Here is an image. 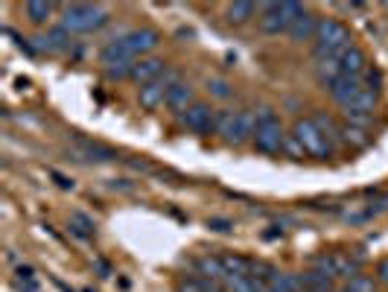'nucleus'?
Returning <instances> with one entry per match:
<instances>
[{"label":"nucleus","instance_id":"nucleus-25","mask_svg":"<svg viewBox=\"0 0 388 292\" xmlns=\"http://www.w3.org/2000/svg\"><path fill=\"white\" fill-rule=\"evenodd\" d=\"M213 281H205L202 275H187L178 281V292H210Z\"/></svg>","mask_w":388,"mask_h":292},{"label":"nucleus","instance_id":"nucleus-2","mask_svg":"<svg viewBox=\"0 0 388 292\" xmlns=\"http://www.w3.org/2000/svg\"><path fill=\"white\" fill-rule=\"evenodd\" d=\"M257 114V132H254V149L263 152V155H280L283 152V141H286V132L277 120V114L272 109H260L254 111Z\"/></svg>","mask_w":388,"mask_h":292},{"label":"nucleus","instance_id":"nucleus-34","mask_svg":"<svg viewBox=\"0 0 388 292\" xmlns=\"http://www.w3.org/2000/svg\"><path fill=\"white\" fill-rule=\"evenodd\" d=\"M53 178L58 181L61 190H73V181H71V178H64V176H58V173H53Z\"/></svg>","mask_w":388,"mask_h":292},{"label":"nucleus","instance_id":"nucleus-33","mask_svg":"<svg viewBox=\"0 0 388 292\" xmlns=\"http://www.w3.org/2000/svg\"><path fill=\"white\" fill-rule=\"evenodd\" d=\"M377 275H379V278L388 283V257H385V261H379V263H377Z\"/></svg>","mask_w":388,"mask_h":292},{"label":"nucleus","instance_id":"nucleus-32","mask_svg":"<svg viewBox=\"0 0 388 292\" xmlns=\"http://www.w3.org/2000/svg\"><path fill=\"white\" fill-rule=\"evenodd\" d=\"M15 275H18V281H36V269H32V266H18L15 269Z\"/></svg>","mask_w":388,"mask_h":292},{"label":"nucleus","instance_id":"nucleus-7","mask_svg":"<svg viewBox=\"0 0 388 292\" xmlns=\"http://www.w3.org/2000/svg\"><path fill=\"white\" fill-rule=\"evenodd\" d=\"M175 82H181L178 71H167L164 76H158L155 82L141 85V88H138V106H141L143 111H155L158 106H167V94H170V88H173Z\"/></svg>","mask_w":388,"mask_h":292},{"label":"nucleus","instance_id":"nucleus-9","mask_svg":"<svg viewBox=\"0 0 388 292\" xmlns=\"http://www.w3.org/2000/svg\"><path fill=\"white\" fill-rule=\"evenodd\" d=\"M312 263H315L318 272H325V275H330V278H344V281H350V278L359 275V261H350L347 254H318Z\"/></svg>","mask_w":388,"mask_h":292},{"label":"nucleus","instance_id":"nucleus-1","mask_svg":"<svg viewBox=\"0 0 388 292\" xmlns=\"http://www.w3.org/2000/svg\"><path fill=\"white\" fill-rule=\"evenodd\" d=\"M158 44H160V36H158L155 29H149V26L132 29V32H126V36L108 41L100 50V61L106 64V71L108 68H120V64H132V61L149 56Z\"/></svg>","mask_w":388,"mask_h":292},{"label":"nucleus","instance_id":"nucleus-28","mask_svg":"<svg viewBox=\"0 0 388 292\" xmlns=\"http://www.w3.org/2000/svg\"><path fill=\"white\" fill-rule=\"evenodd\" d=\"M342 292H377V286H374V281L368 275H357V278L347 281V286Z\"/></svg>","mask_w":388,"mask_h":292},{"label":"nucleus","instance_id":"nucleus-22","mask_svg":"<svg viewBox=\"0 0 388 292\" xmlns=\"http://www.w3.org/2000/svg\"><path fill=\"white\" fill-rule=\"evenodd\" d=\"M301 283H304V289H312V292H330V289H333V278L325 275V272H318V269L304 272V275H301Z\"/></svg>","mask_w":388,"mask_h":292},{"label":"nucleus","instance_id":"nucleus-23","mask_svg":"<svg viewBox=\"0 0 388 292\" xmlns=\"http://www.w3.org/2000/svg\"><path fill=\"white\" fill-rule=\"evenodd\" d=\"M26 9V18L32 21V24H44L50 15H53V4H47V0H29V4L24 6Z\"/></svg>","mask_w":388,"mask_h":292},{"label":"nucleus","instance_id":"nucleus-4","mask_svg":"<svg viewBox=\"0 0 388 292\" xmlns=\"http://www.w3.org/2000/svg\"><path fill=\"white\" fill-rule=\"evenodd\" d=\"M353 47L350 29L339 21H318L315 29V56H342L344 50Z\"/></svg>","mask_w":388,"mask_h":292},{"label":"nucleus","instance_id":"nucleus-19","mask_svg":"<svg viewBox=\"0 0 388 292\" xmlns=\"http://www.w3.org/2000/svg\"><path fill=\"white\" fill-rule=\"evenodd\" d=\"M254 12H257L254 4H248V0H237V4H231L228 9H225V21H228L231 26H242V24H248L254 18Z\"/></svg>","mask_w":388,"mask_h":292},{"label":"nucleus","instance_id":"nucleus-27","mask_svg":"<svg viewBox=\"0 0 388 292\" xmlns=\"http://www.w3.org/2000/svg\"><path fill=\"white\" fill-rule=\"evenodd\" d=\"M283 152H286V158H292V161H304V158H310V155H307V149L301 146V141H298L292 132H286V141H283Z\"/></svg>","mask_w":388,"mask_h":292},{"label":"nucleus","instance_id":"nucleus-8","mask_svg":"<svg viewBox=\"0 0 388 292\" xmlns=\"http://www.w3.org/2000/svg\"><path fill=\"white\" fill-rule=\"evenodd\" d=\"M184 126H187V132L193 135H210L216 132V109H210V103H193L184 114H181Z\"/></svg>","mask_w":388,"mask_h":292},{"label":"nucleus","instance_id":"nucleus-18","mask_svg":"<svg viewBox=\"0 0 388 292\" xmlns=\"http://www.w3.org/2000/svg\"><path fill=\"white\" fill-rule=\"evenodd\" d=\"M339 141H342L344 146L362 149V146H368V144H371V135H368V129H362V126H350V123H344V126H342V132H339Z\"/></svg>","mask_w":388,"mask_h":292},{"label":"nucleus","instance_id":"nucleus-15","mask_svg":"<svg viewBox=\"0 0 388 292\" xmlns=\"http://www.w3.org/2000/svg\"><path fill=\"white\" fill-rule=\"evenodd\" d=\"M365 71H368V59H365V53H362L357 44L342 53V74H344V76H359V79H362Z\"/></svg>","mask_w":388,"mask_h":292},{"label":"nucleus","instance_id":"nucleus-24","mask_svg":"<svg viewBox=\"0 0 388 292\" xmlns=\"http://www.w3.org/2000/svg\"><path fill=\"white\" fill-rule=\"evenodd\" d=\"M71 231L76 234V237H82V240H88V237H93V231H96V222L91 219V216H85V213H71Z\"/></svg>","mask_w":388,"mask_h":292},{"label":"nucleus","instance_id":"nucleus-29","mask_svg":"<svg viewBox=\"0 0 388 292\" xmlns=\"http://www.w3.org/2000/svg\"><path fill=\"white\" fill-rule=\"evenodd\" d=\"M208 91H210V96H216V100H228V96H231V85L225 79H219V76L208 79Z\"/></svg>","mask_w":388,"mask_h":292},{"label":"nucleus","instance_id":"nucleus-20","mask_svg":"<svg viewBox=\"0 0 388 292\" xmlns=\"http://www.w3.org/2000/svg\"><path fill=\"white\" fill-rule=\"evenodd\" d=\"M36 41H39V47H41V50L58 53V50L68 47V41H71V32L64 29V26H56V29H50L47 36H41V39H36Z\"/></svg>","mask_w":388,"mask_h":292},{"label":"nucleus","instance_id":"nucleus-21","mask_svg":"<svg viewBox=\"0 0 388 292\" xmlns=\"http://www.w3.org/2000/svg\"><path fill=\"white\" fill-rule=\"evenodd\" d=\"M222 266H225V275H251L254 261L240 254H222Z\"/></svg>","mask_w":388,"mask_h":292},{"label":"nucleus","instance_id":"nucleus-14","mask_svg":"<svg viewBox=\"0 0 388 292\" xmlns=\"http://www.w3.org/2000/svg\"><path fill=\"white\" fill-rule=\"evenodd\" d=\"M193 103H196V91H193V85H190L187 79H181V82H175V85L170 88V94H167V109H170V111L184 114Z\"/></svg>","mask_w":388,"mask_h":292},{"label":"nucleus","instance_id":"nucleus-6","mask_svg":"<svg viewBox=\"0 0 388 292\" xmlns=\"http://www.w3.org/2000/svg\"><path fill=\"white\" fill-rule=\"evenodd\" d=\"M292 135L301 141V146L307 149L310 158H318V161H327L333 155V144L327 141V135L321 132V129L315 126L312 117H298L292 123Z\"/></svg>","mask_w":388,"mask_h":292},{"label":"nucleus","instance_id":"nucleus-17","mask_svg":"<svg viewBox=\"0 0 388 292\" xmlns=\"http://www.w3.org/2000/svg\"><path fill=\"white\" fill-rule=\"evenodd\" d=\"M196 269H199V275L205 278V281H213V283H222L225 278H228V275H225V266H222V257H199V261H196Z\"/></svg>","mask_w":388,"mask_h":292},{"label":"nucleus","instance_id":"nucleus-30","mask_svg":"<svg viewBox=\"0 0 388 292\" xmlns=\"http://www.w3.org/2000/svg\"><path fill=\"white\" fill-rule=\"evenodd\" d=\"M234 114L237 111H216V132L225 138L228 135V129H231V123H234Z\"/></svg>","mask_w":388,"mask_h":292},{"label":"nucleus","instance_id":"nucleus-10","mask_svg":"<svg viewBox=\"0 0 388 292\" xmlns=\"http://www.w3.org/2000/svg\"><path fill=\"white\" fill-rule=\"evenodd\" d=\"M254 132H257V114L254 111H237L228 135H225V144L242 146L245 141H254Z\"/></svg>","mask_w":388,"mask_h":292},{"label":"nucleus","instance_id":"nucleus-11","mask_svg":"<svg viewBox=\"0 0 388 292\" xmlns=\"http://www.w3.org/2000/svg\"><path fill=\"white\" fill-rule=\"evenodd\" d=\"M365 88V82L359 79V76H339V79H333V82H327V94L333 96V100L344 109L353 96H357L359 91Z\"/></svg>","mask_w":388,"mask_h":292},{"label":"nucleus","instance_id":"nucleus-12","mask_svg":"<svg viewBox=\"0 0 388 292\" xmlns=\"http://www.w3.org/2000/svg\"><path fill=\"white\" fill-rule=\"evenodd\" d=\"M164 74H167L164 59H155V56H143V59H138L132 64V79L141 82V85H149V82H155L158 76H164Z\"/></svg>","mask_w":388,"mask_h":292},{"label":"nucleus","instance_id":"nucleus-26","mask_svg":"<svg viewBox=\"0 0 388 292\" xmlns=\"http://www.w3.org/2000/svg\"><path fill=\"white\" fill-rule=\"evenodd\" d=\"M312 120H315V126L321 129V132L327 135V141H330V144H333V141H339V132H342V126H339V123H336L333 117H327V114H315Z\"/></svg>","mask_w":388,"mask_h":292},{"label":"nucleus","instance_id":"nucleus-3","mask_svg":"<svg viewBox=\"0 0 388 292\" xmlns=\"http://www.w3.org/2000/svg\"><path fill=\"white\" fill-rule=\"evenodd\" d=\"M304 12L301 4L295 0H277V4H260V29L266 36H280V32H289L298 21V15Z\"/></svg>","mask_w":388,"mask_h":292},{"label":"nucleus","instance_id":"nucleus-31","mask_svg":"<svg viewBox=\"0 0 388 292\" xmlns=\"http://www.w3.org/2000/svg\"><path fill=\"white\" fill-rule=\"evenodd\" d=\"M208 228H213V231H231V222L228 219H208Z\"/></svg>","mask_w":388,"mask_h":292},{"label":"nucleus","instance_id":"nucleus-16","mask_svg":"<svg viewBox=\"0 0 388 292\" xmlns=\"http://www.w3.org/2000/svg\"><path fill=\"white\" fill-rule=\"evenodd\" d=\"M315 29H318V18L310 9H304L298 15V21L289 26V36H292L295 41H307V39H315Z\"/></svg>","mask_w":388,"mask_h":292},{"label":"nucleus","instance_id":"nucleus-13","mask_svg":"<svg viewBox=\"0 0 388 292\" xmlns=\"http://www.w3.org/2000/svg\"><path fill=\"white\" fill-rule=\"evenodd\" d=\"M76 161H100V164H106V161H117V152L96 141L76 138Z\"/></svg>","mask_w":388,"mask_h":292},{"label":"nucleus","instance_id":"nucleus-5","mask_svg":"<svg viewBox=\"0 0 388 292\" xmlns=\"http://www.w3.org/2000/svg\"><path fill=\"white\" fill-rule=\"evenodd\" d=\"M106 21H108V12L93 4H71L61 9V26L68 32H93L106 26Z\"/></svg>","mask_w":388,"mask_h":292}]
</instances>
